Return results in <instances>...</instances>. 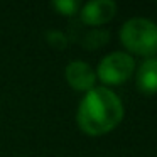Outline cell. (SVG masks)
I'll use <instances>...</instances> for the list:
<instances>
[{"label": "cell", "instance_id": "cell-1", "mask_svg": "<svg viewBox=\"0 0 157 157\" xmlns=\"http://www.w3.org/2000/svg\"><path fill=\"white\" fill-rule=\"evenodd\" d=\"M123 113L122 100L112 90L106 86H95L86 91L79 101L76 122L86 135L98 137L117 128Z\"/></svg>", "mask_w": 157, "mask_h": 157}, {"label": "cell", "instance_id": "cell-2", "mask_svg": "<svg viewBox=\"0 0 157 157\" xmlns=\"http://www.w3.org/2000/svg\"><path fill=\"white\" fill-rule=\"evenodd\" d=\"M120 42L132 54L154 58L157 54V24L145 17L128 19L120 29Z\"/></svg>", "mask_w": 157, "mask_h": 157}, {"label": "cell", "instance_id": "cell-3", "mask_svg": "<svg viewBox=\"0 0 157 157\" xmlns=\"http://www.w3.org/2000/svg\"><path fill=\"white\" fill-rule=\"evenodd\" d=\"M135 71V59L132 54L123 51H115L106 54L100 61L96 69V78L108 86H117L125 83Z\"/></svg>", "mask_w": 157, "mask_h": 157}, {"label": "cell", "instance_id": "cell-4", "mask_svg": "<svg viewBox=\"0 0 157 157\" xmlns=\"http://www.w3.org/2000/svg\"><path fill=\"white\" fill-rule=\"evenodd\" d=\"M79 21L86 25H103L110 22L117 14V4L113 0H91L81 5Z\"/></svg>", "mask_w": 157, "mask_h": 157}, {"label": "cell", "instance_id": "cell-5", "mask_svg": "<svg viewBox=\"0 0 157 157\" xmlns=\"http://www.w3.org/2000/svg\"><path fill=\"white\" fill-rule=\"evenodd\" d=\"M66 81L76 91H90L95 88L96 73L88 63L85 61H71L66 66Z\"/></svg>", "mask_w": 157, "mask_h": 157}, {"label": "cell", "instance_id": "cell-6", "mask_svg": "<svg viewBox=\"0 0 157 157\" xmlns=\"http://www.w3.org/2000/svg\"><path fill=\"white\" fill-rule=\"evenodd\" d=\"M135 85L137 90L144 95H157V58H149L139 66Z\"/></svg>", "mask_w": 157, "mask_h": 157}, {"label": "cell", "instance_id": "cell-7", "mask_svg": "<svg viewBox=\"0 0 157 157\" xmlns=\"http://www.w3.org/2000/svg\"><path fill=\"white\" fill-rule=\"evenodd\" d=\"M108 39H110L108 31L100 29V27L91 29V31H88L83 36V48L93 51V49H98V48H101V46H105L106 42H108Z\"/></svg>", "mask_w": 157, "mask_h": 157}, {"label": "cell", "instance_id": "cell-8", "mask_svg": "<svg viewBox=\"0 0 157 157\" xmlns=\"http://www.w3.org/2000/svg\"><path fill=\"white\" fill-rule=\"evenodd\" d=\"M52 9L58 10L59 14L63 15H68V17H73L79 12L81 9V4L78 0H54L52 2Z\"/></svg>", "mask_w": 157, "mask_h": 157}, {"label": "cell", "instance_id": "cell-9", "mask_svg": "<svg viewBox=\"0 0 157 157\" xmlns=\"http://www.w3.org/2000/svg\"><path fill=\"white\" fill-rule=\"evenodd\" d=\"M46 41L56 49H64L68 46V41L69 39L63 34L61 31H48L46 32Z\"/></svg>", "mask_w": 157, "mask_h": 157}]
</instances>
